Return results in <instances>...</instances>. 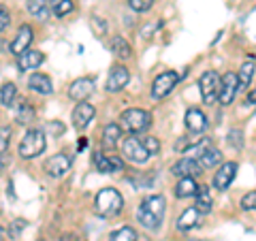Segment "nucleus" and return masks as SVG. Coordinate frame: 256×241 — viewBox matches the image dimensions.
Instances as JSON below:
<instances>
[{
    "label": "nucleus",
    "mask_w": 256,
    "mask_h": 241,
    "mask_svg": "<svg viewBox=\"0 0 256 241\" xmlns=\"http://www.w3.org/2000/svg\"><path fill=\"white\" fill-rule=\"evenodd\" d=\"M45 148H47V134H45V130H41V128H30V130H26V134L22 136L18 154L24 160H34V158H38L43 154Z\"/></svg>",
    "instance_id": "obj_3"
},
{
    "label": "nucleus",
    "mask_w": 256,
    "mask_h": 241,
    "mask_svg": "<svg viewBox=\"0 0 256 241\" xmlns=\"http://www.w3.org/2000/svg\"><path fill=\"white\" fill-rule=\"evenodd\" d=\"M122 154L124 158H128L134 164H146L150 160V150L146 148L143 139H137V136H126L122 141Z\"/></svg>",
    "instance_id": "obj_6"
},
{
    "label": "nucleus",
    "mask_w": 256,
    "mask_h": 241,
    "mask_svg": "<svg viewBox=\"0 0 256 241\" xmlns=\"http://www.w3.org/2000/svg\"><path fill=\"white\" fill-rule=\"evenodd\" d=\"M166 200L162 194H150L137 207V222L148 230H158L164 220Z\"/></svg>",
    "instance_id": "obj_1"
},
{
    "label": "nucleus",
    "mask_w": 256,
    "mask_h": 241,
    "mask_svg": "<svg viewBox=\"0 0 256 241\" xmlns=\"http://www.w3.org/2000/svg\"><path fill=\"white\" fill-rule=\"evenodd\" d=\"M242 90V86H239V75L237 73H224L222 75V84H220V105H230V102L235 100L237 92Z\"/></svg>",
    "instance_id": "obj_10"
},
{
    "label": "nucleus",
    "mask_w": 256,
    "mask_h": 241,
    "mask_svg": "<svg viewBox=\"0 0 256 241\" xmlns=\"http://www.w3.org/2000/svg\"><path fill=\"white\" fill-rule=\"evenodd\" d=\"M45 56L38 52V50H26L22 56H18V68L22 73H26V70H32V68H38L43 64Z\"/></svg>",
    "instance_id": "obj_19"
},
{
    "label": "nucleus",
    "mask_w": 256,
    "mask_h": 241,
    "mask_svg": "<svg viewBox=\"0 0 256 241\" xmlns=\"http://www.w3.org/2000/svg\"><path fill=\"white\" fill-rule=\"evenodd\" d=\"M220 84H222V77L216 70H205L198 77V92H201V98L205 105H214L220 98Z\"/></svg>",
    "instance_id": "obj_5"
},
{
    "label": "nucleus",
    "mask_w": 256,
    "mask_h": 241,
    "mask_svg": "<svg viewBox=\"0 0 256 241\" xmlns=\"http://www.w3.org/2000/svg\"><path fill=\"white\" fill-rule=\"evenodd\" d=\"M137 239L139 237H137V232H134L132 226H122L109 235V241H137Z\"/></svg>",
    "instance_id": "obj_32"
},
{
    "label": "nucleus",
    "mask_w": 256,
    "mask_h": 241,
    "mask_svg": "<svg viewBox=\"0 0 256 241\" xmlns=\"http://www.w3.org/2000/svg\"><path fill=\"white\" fill-rule=\"evenodd\" d=\"M254 73H256V58L254 56H248V58L244 60L242 64V68H239V86L242 88H248L252 84V79H254Z\"/></svg>",
    "instance_id": "obj_22"
},
{
    "label": "nucleus",
    "mask_w": 256,
    "mask_h": 241,
    "mask_svg": "<svg viewBox=\"0 0 256 241\" xmlns=\"http://www.w3.org/2000/svg\"><path fill=\"white\" fill-rule=\"evenodd\" d=\"M70 164H73V158L68 154H64V152H60V154H54L45 160L43 171L50 175V178L58 180V178H64V175L70 171Z\"/></svg>",
    "instance_id": "obj_8"
},
{
    "label": "nucleus",
    "mask_w": 256,
    "mask_h": 241,
    "mask_svg": "<svg viewBox=\"0 0 256 241\" xmlns=\"http://www.w3.org/2000/svg\"><path fill=\"white\" fill-rule=\"evenodd\" d=\"M198 164H201L203 168H216V166H220L222 164V152L218 148L212 146L201 158H198Z\"/></svg>",
    "instance_id": "obj_27"
},
{
    "label": "nucleus",
    "mask_w": 256,
    "mask_h": 241,
    "mask_svg": "<svg viewBox=\"0 0 256 241\" xmlns=\"http://www.w3.org/2000/svg\"><path fill=\"white\" fill-rule=\"evenodd\" d=\"M47 130H50L54 136H60L64 132V124L62 122H56V120H54V122L47 124Z\"/></svg>",
    "instance_id": "obj_39"
},
{
    "label": "nucleus",
    "mask_w": 256,
    "mask_h": 241,
    "mask_svg": "<svg viewBox=\"0 0 256 241\" xmlns=\"http://www.w3.org/2000/svg\"><path fill=\"white\" fill-rule=\"evenodd\" d=\"M122 130H124V128L120 124H107L105 128H102V146H105L107 150H114L120 143Z\"/></svg>",
    "instance_id": "obj_24"
},
{
    "label": "nucleus",
    "mask_w": 256,
    "mask_h": 241,
    "mask_svg": "<svg viewBox=\"0 0 256 241\" xmlns=\"http://www.w3.org/2000/svg\"><path fill=\"white\" fill-rule=\"evenodd\" d=\"M171 173L175 175V178H196V175L203 173V166L198 164V160L186 156V158L178 160V162L171 166Z\"/></svg>",
    "instance_id": "obj_16"
},
{
    "label": "nucleus",
    "mask_w": 256,
    "mask_h": 241,
    "mask_svg": "<svg viewBox=\"0 0 256 241\" xmlns=\"http://www.w3.org/2000/svg\"><path fill=\"white\" fill-rule=\"evenodd\" d=\"M239 205H242L244 212H256V190L244 194V196H242V203H239Z\"/></svg>",
    "instance_id": "obj_34"
},
{
    "label": "nucleus",
    "mask_w": 256,
    "mask_h": 241,
    "mask_svg": "<svg viewBox=\"0 0 256 241\" xmlns=\"http://www.w3.org/2000/svg\"><path fill=\"white\" fill-rule=\"evenodd\" d=\"M178 84H180V73L178 70H164V73H160L154 79V84H152V96H154L156 100H162L175 90V86Z\"/></svg>",
    "instance_id": "obj_7"
},
{
    "label": "nucleus",
    "mask_w": 256,
    "mask_h": 241,
    "mask_svg": "<svg viewBox=\"0 0 256 241\" xmlns=\"http://www.w3.org/2000/svg\"><path fill=\"white\" fill-rule=\"evenodd\" d=\"M92 162H94V168H96L98 173H118V171H124V160L118 158V156H114V154H102V152H94Z\"/></svg>",
    "instance_id": "obj_11"
},
{
    "label": "nucleus",
    "mask_w": 256,
    "mask_h": 241,
    "mask_svg": "<svg viewBox=\"0 0 256 241\" xmlns=\"http://www.w3.org/2000/svg\"><path fill=\"white\" fill-rule=\"evenodd\" d=\"M94 88H96V84L92 77H79L68 86V98L75 102H84L94 94Z\"/></svg>",
    "instance_id": "obj_12"
},
{
    "label": "nucleus",
    "mask_w": 256,
    "mask_h": 241,
    "mask_svg": "<svg viewBox=\"0 0 256 241\" xmlns=\"http://www.w3.org/2000/svg\"><path fill=\"white\" fill-rule=\"evenodd\" d=\"M143 143H146V148L150 150L152 156H156L158 152H160V143H158L156 136H143Z\"/></svg>",
    "instance_id": "obj_36"
},
{
    "label": "nucleus",
    "mask_w": 256,
    "mask_h": 241,
    "mask_svg": "<svg viewBox=\"0 0 256 241\" xmlns=\"http://www.w3.org/2000/svg\"><path fill=\"white\" fill-rule=\"evenodd\" d=\"M28 13L36 20H47L52 13V6H50V0H28Z\"/></svg>",
    "instance_id": "obj_25"
},
{
    "label": "nucleus",
    "mask_w": 256,
    "mask_h": 241,
    "mask_svg": "<svg viewBox=\"0 0 256 241\" xmlns=\"http://www.w3.org/2000/svg\"><path fill=\"white\" fill-rule=\"evenodd\" d=\"M120 126L130 134L146 132L152 126V114L146 109H137V107L126 109V111H122V116H120Z\"/></svg>",
    "instance_id": "obj_4"
},
{
    "label": "nucleus",
    "mask_w": 256,
    "mask_h": 241,
    "mask_svg": "<svg viewBox=\"0 0 256 241\" xmlns=\"http://www.w3.org/2000/svg\"><path fill=\"white\" fill-rule=\"evenodd\" d=\"M201 218H203V214L198 212L196 207H188V210H184V214L178 218V222H175V226H178V230L186 232V230L196 228L198 224H201Z\"/></svg>",
    "instance_id": "obj_18"
},
{
    "label": "nucleus",
    "mask_w": 256,
    "mask_h": 241,
    "mask_svg": "<svg viewBox=\"0 0 256 241\" xmlns=\"http://www.w3.org/2000/svg\"><path fill=\"white\" fill-rule=\"evenodd\" d=\"M9 24H11V15H9V11H6V6L2 4V6H0V30L6 32Z\"/></svg>",
    "instance_id": "obj_37"
},
{
    "label": "nucleus",
    "mask_w": 256,
    "mask_h": 241,
    "mask_svg": "<svg viewBox=\"0 0 256 241\" xmlns=\"http://www.w3.org/2000/svg\"><path fill=\"white\" fill-rule=\"evenodd\" d=\"M28 88L32 92H36V94H41V96H50L54 92V84H52V79L43 75V73H34V75H30L28 77Z\"/></svg>",
    "instance_id": "obj_20"
},
{
    "label": "nucleus",
    "mask_w": 256,
    "mask_h": 241,
    "mask_svg": "<svg viewBox=\"0 0 256 241\" xmlns=\"http://www.w3.org/2000/svg\"><path fill=\"white\" fill-rule=\"evenodd\" d=\"M228 143H230V146H235V148H242V143H244L242 130H230L228 132Z\"/></svg>",
    "instance_id": "obj_38"
},
{
    "label": "nucleus",
    "mask_w": 256,
    "mask_h": 241,
    "mask_svg": "<svg viewBox=\"0 0 256 241\" xmlns=\"http://www.w3.org/2000/svg\"><path fill=\"white\" fill-rule=\"evenodd\" d=\"M26 226H28L26 220H15V222H13V237H20L22 228H26Z\"/></svg>",
    "instance_id": "obj_40"
},
{
    "label": "nucleus",
    "mask_w": 256,
    "mask_h": 241,
    "mask_svg": "<svg viewBox=\"0 0 256 241\" xmlns=\"http://www.w3.org/2000/svg\"><path fill=\"white\" fill-rule=\"evenodd\" d=\"M96 116V111L94 107L90 105V102H77V107L73 109V114H70V120H73V126H75V130L79 132H84L88 126L92 124V120Z\"/></svg>",
    "instance_id": "obj_13"
},
{
    "label": "nucleus",
    "mask_w": 256,
    "mask_h": 241,
    "mask_svg": "<svg viewBox=\"0 0 256 241\" xmlns=\"http://www.w3.org/2000/svg\"><path fill=\"white\" fill-rule=\"evenodd\" d=\"M34 118H36V114L28 102H22L18 107V111H15V120H18L20 124H30V122H34Z\"/></svg>",
    "instance_id": "obj_31"
},
{
    "label": "nucleus",
    "mask_w": 256,
    "mask_h": 241,
    "mask_svg": "<svg viewBox=\"0 0 256 241\" xmlns=\"http://www.w3.org/2000/svg\"><path fill=\"white\" fill-rule=\"evenodd\" d=\"M237 168H239L237 162H222L218 166V171L214 173V188L220 192L230 188V184H233L235 175H237Z\"/></svg>",
    "instance_id": "obj_14"
},
{
    "label": "nucleus",
    "mask_w": 256,
    "mask_h": 241,
    "mask_svg": "<svg viewBox=\"0 0 256 241\" xmlns=\"http://www.w3.org/2000/svg\"><path fill=\"white\" fill-rule=\"evenodd\" d=\"M175 196L178 198H188V196H196L198 192V184L194 178H180V182L175 184Z\"/></svg>",
    "instance_id": "obj_21"
},
{
    "label": "nucleus",
    "mask_w": 256,
    "mask_h": 241,
    "mask_svg": "<svg viewBox=\"0 0 256 241\" xmlns=\"http://www.w3.org/2000/svg\"><path fill=\"white\" fill-rule=\"evenodd\" d=\"M246 102H248V105H256V88H254V90L248 92V96H246Z\"/></svg>",
    "instance_id": "obj_41"
},
{
    "label": "nucleus",
    "mask_w": 256,
    "mask_h": 241,
    "mask_svg": "<svg viewBox=\"0 0 256 241\" xmlns=\"http://www.w3.org/2000/svg\"><path fill=\"white\" fill-rule=\"evenodd\" d=\"M111 52H114L120 60H128L132 56V47H130V43H128L124 36L118 34V36L111 38Z\"/></svg>",
    "instance_id": "obj_26"
},
{
    "label": "nucleus",
    "mask_w": 256,
    "mask_h": 241,
    "mask_svg": "<svg viewBox=\"0 0 256 241\" xmlns=\"http://www.w3.org/2000/svg\"><path fill=\"white\" fill-rule=\"evenodd\" d=\"M210 148H212V141H210V139H203V136H201V139H198L196 143H192L190 148L184 150V154H186L188 158H194V160H198V158H201V156H203V154H205V152L210 150Z\"/></svg>",
    "instance_id": "obj_29"
},
{
    "label": "nucleus",
    "mask_w": 256,
    "mask_h": 241,
    "mask_svg": "<svg viewBox=\"0 0 256 241\" xmlns=\"http://www.w3.org/2000/svg\"><path fill=\"white\" fill-rule=\"evenodd\" d=\"M194 207L198 212H201L203 216L212 214L214 210V198H212V192H210V186H198V192H196V203Z\"/></svg>",
    "instance_id": "obj_23"
},
{
    "label": "nucleus",
    "mask_w": 256,
    "mask_h": 241,
    "mask_svg": "<svg viewBox=\"0 0 256 241\" xmlns=\"http://www.w3.org/2000/svg\"><path fill=\"white\" fill-rule=\"evenodd\" d=\"M124 210V198L116 188H102L94 198V214L98 218H116Z\"/></svg>",
    "instance_id": "obj_2"
},
{
    "label": "nucleus",
    "mask_w": 256,
    "mask_h": 241,
    "mask_svg": "<svg viewBox=\"0 0 256 241\" xmlns=\"http://www.w3.org/2000/svg\"><path fill=\"white\" fill-rule=\"evenodd\" d=\"M15 100H18V86L4 82L0 88V102H2V107H13Z\"/></svg>",
    "instance_id": "obj_28"
},
{
    "label": "nucleus",
    "mask_w": 256,
    "mask_h": 241,
    "mask_svg": "<svg viewBox=\"0 0 256 241\" xmlns=\"http://www.w3.org/2000/svg\"><path fill=\"white\" fill-rule=\"evenodd\" d=\"M38 241H43V239H38Z\"/></svg>",
    "instance_id": "obj_42"
},
{
    "label": "nucleus",
    "mask_w": 256,
    "mask_h": 241,
    "mask_svg": "<svg viewBox=\"0 0 256 241\" xmlns=\"http://www.w3.org/2000/svg\"><path fill=\"white\" fill-rule=\"evenodd\" d=\"M32 38H34V30H32V26H28V24H24V26H20L18 34H15V38L11 41V54L13 56H22L26 50H30V43Z\"/></svg>",
    "instance_id": "obj_15"
},
{
    "label": "nucleus",
    "mask_w": 256,
    "mask_h": 241,
    "mask_svg": "<svg viewBox=\"0 0 256 241\" xmlns=\"http://www.w3.org/2000/svg\"><path fill=\"white\" fill-rule=\"evenodd\" d=\"M152 4H154V0H128V6H130L132 11H137V13L150 11Z\"/></svg>",
    "instance_id": "obj_35"
},
{
    "label": "nucleus",
    "mask_w": 256,
    "mask_h": 241,
    "mask_svg": "<svg viewBox=\"0 0 256 241\" xmlns=\"http://www.w3.org/2000/svg\"><path fill=\"white\" fill-rule=\"evenodd\" d=\"M128 84H130V73H128V68L124 64H114L109 70V77H107V86H105L107 92L118 94V92H122Z\"/></svg>",
    "instance_id": "obj_9"
},
{
    "label": "nucleus",
    "mask_w": 256,
    "mask_h": 241,
    "mask_svg": "<svg viewBox=\"0 0 256 241\" xmlns=\"http://www.w3.org/2000/svg\"><path fill=\"white\" fill-rule=\"evenodd\" d=\"M9 141H11V128L2 126V130H0V156H2V168H6V152H9Z\"/></svg>",
    "instance_id": "obj_33"
},
{
    "label": "nucleus",
    "mask_w": 256,
    "mask_h": 241,
    "mask_svg": "<svg viewBox=\"0 0 256 241\" xmlns=\"http://www.w3.org/2000/svg\"><path fill=\"white\" fill-rule=\"evenodd\" d=\"M50 6L56 18H64V15H68L75 9V2L73 0H50Z\"/></svg>",
    "instance_id": "obj_30"
},
{
    "label": "nucleus",
    "mask_w": 256,
    "mask_h": 241,
    "mask_svg": "<svg viewBox=\"0 0 256 241\" xmlns=\"http://www.w3.org/2000/svg\"><path fill=\"white\" fill-rule=\"evenodd\" d=\"M184 122H186V128H188V132L192 134H201L205 128H207V116L203 114L201 109H196V107H190L186 111V116H184Z\"/></svg>",
    "instance_id": "obj_17"
}]
</instances>
